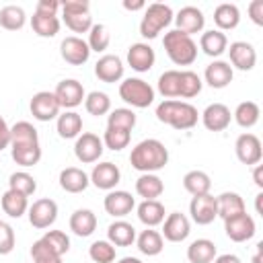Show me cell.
<instances>
[{
	"mask_svg": "<svg viewBox=\"0 0 263 263\" xmlns=\"http://www.w3.org/2000/svg\"><path fill=\"white\" fill-rule=\"evenodd\" d=\"M166 162H168V150L156 138L138 142L129 154V164L140 173H156L164 168Z\"/></svg>",
	"mask_w": 263,
	"mask_h": 263,
	"instance_id": "cell-1",
	"label": "cell"
},
{
	"mask_svg": "<svg viewBox=\"0 0 263 263\" xmlns=\"http://www.w3.org/2000/svg\"><path fill=\"white\" fill-rule=\"evenodd\" d=\"M156 119L160 123H166L175 129H191L195 127L199 113L197 109L187 101H175L166 99L156 107Z\"/></svg>",
	"mask_w": 263,
	"mask_h": 263,
	"instance_id": "cell-2",
	"label": "cell"
},
{
	"mask_svg": "<svg viewBox=\"0 0 263 263\" xmlns=\"http://www.w3.org/2000/svg\"><path fill=\"white\" fill-rule=\"evenodd\" d=\"M162 45H164V51L171 58V62L177 66H191L197 60V43L189 35H185L177 29L164 33Z\"/></svg>",
	"mask_w": 263,
	"mask_h": 263,
	"instance_id": "cell-3",
	"label": "cell"
},
{
	"mask_svg": "<svg viewBox=\"0 0 263 263\" xmlns=\"http://www.w3.org/2000/svg\"><path fill=\"white\" fill-rule=\"evenodd\" d=\"M171 23H173V8L162 2H152L144 8V16L140 21V35L144 39H154Z\"/></svg>",
	"mask_w": 263,
	"mask_h": 263,
	"instance_id": "cell-4",
	"label": "cell"
},
{
	"mask_svg": "<svg viewBox=\"0 0 263 263\" xmlns=\"http://www.w3.org/2000/svg\"><path fill=\"white\" fill-rule=\"evenodd\" d=\"M119 97L136 109H146L154 103V88L142 78H125L119 84Z\"/></svg>",
	"mask_w": 263,
	"mask_h": 263,
	"instance_id": "cell-5",
	"label": "cell"
},
{
	"mask_svg": "<svg viewBox=\"0 0 263 263\" xmlns=\"http://www.w3.org/2000/svg\"><path fill=\"white\" fill-rule=\"evenodd\" d=\"M62 12H64V23L70 31L74 33H88L92 27V16H90V4L84 0H66L60 2Z\"/></svg>",
	"mask_w": 263,
	"mask_h": 263,
	"instance_id": "cell-6",
	"label": "cell"
},
{
	"mask_svg": "<svg viewBox=\"0 0 263 263\" xmlns=\"http://www.w3.org/2000/svg\"><path fill=\"white\" fill-rule=\"evenodd\" d=\"M103 150H105L103 140H101L97 134H92V132H82V134L76 138V142H74V154H76V158H78L82 164L97 162V160L101 158Z\"/></svg>",
	"mask_w": 263,
	"mask_h": 263,
	"instance_id": "cell-7",
	"label": "cell"
},
{
	"mask_svg": "<svg viewBox=\"0 0 263 263\" xmlns=\"http://www.w3.org/2000/svg\"><path fill=\"white\" fill-rule=\"evenodd\" d=\"M27 214H29L31 226L43 230V228H49L55 222V218H58V203L53 199H49V197H41V199H37V201H33L29 205Z\"/></svg>",
	"mask_w": 263,
	"mask_h": 263,
	"instance_id": "cell-8",
	"label": "cell"
},
{
	"mask_svg": "<svg viewBox=\"0 0 263 263\" xmlns=\"http://www.w3.org/2000/svg\"><path fill=\"white\" fill-rule=\"evenodd\" d=\"M29 109H31V115L37 121H51V119H55L60 115V109L62 107H60V103H58V99H55L53 92L39 90V92L33 95Z\"/></svg>",
	"mask_w": 263,
	"mask_h": 263,
	"instance_id": "cell-9",
	"label": "cell"
},
{
	"mask_svg": "<svg viewBox=\"0 0 263 263\" xmlns=\"http://www.w3.org/2000/svg\"><path fill=\"white\" fill-rule=\"evenodd\" d=\"M234 152H236V158L247 164V166H255L261 162V156H263V148H261V140L255 136V134H240L234 142Z\"/></svg>",
	"mask_w": 263,
	"mask_h": 263,
	"instance_id": "cell-10",
	"label": "cell"
},
{
	"mask_svg": "<svg viewBox=\"0 0 263 263\" xmlns=\"http://www.w3.org/2000/svg\"><path fill=\"white\" fill-rule=\"evenodd\" d=\"M224 230H226V236L234 242H245V240H251L257 232V226H255V220L253 216H249L247 212L242 214H236L232 218H226L224 220Z\"/></svg>",
	"mask_w": 263,
	"mask_h": 263,
	"instance_id": "cell-11",
	"label": "cell"
},
{
	"mask_svg": "<svg viewBox=\"0 0 263 263\" xmlns=\"http://www.w3.org/2000/svg\"><path fill=\"white\" fill-rule=\"evenodd\" d=\"M53 95H55L60 107L62 109H68V111H72L74 107H78L84 101V97H86L82 82H78L76 78H66V80L58 82Z\"/></svg>",
	"mask_w": 263,
	"mask_h": 263,
	"instance_id": "cell-12",
	"label": "cell"
},
{
	"mask_svg": "<svg viewBox=\"0 0 263 263\" xmlns=\"http://www.w3.org/2000/svg\"><path fill=\"white\" fill-rule=\"evenodd\" d=\"M189 214L191 220L199 226H208L218 218V205H216V197L205 193V195H195L189 203Z\"/></svg>",
	"mask_w": 263,
	"mask_h": 263,
	"instance_id": "cell-13",
	"label": "cell"
},
{
	"mask_svg": "<svg viewBox=\"0 0 263 263\" xmlns=\"http://www.w3.org/2000/svg\"><path fill=\"white\" fill-rule=\"evenodd\" d=\"M60 55H62L64 62H68L72 66H82V64L88 62L90 49H88V43L82 37L70 35L60 43Z\"/></svg>",
	"mask_w": 263,
	"mask_h": 263,
	"instance_id": "cell-14",
	"label": "cell"
},
{
	"mask_svg": "<svg viewBox=\"0 0 263 263\" xmlns=\"http://www.w3.org/2000/svg\"><path fill=\"white\" fill-rule=\"evenodd\" d=\"M191 232V222L185 214L173 212L162 220V238L168 242H183Z\"/></svg>",
	"mask_w": 263,
	"mask_h": 263,
	"instance_id": "cell-15",
	"label": "cell"
},
{
	"mask_svg": "<svg viewBox=\"0 0 263 263\" xmlns=\"http://www.w3.org/2000/svg\"><path fill=\"white\" fill-rule=\"evenodd\" d=\"M123 70H125V66H123L121 58L119 55H113V53L101 55L97 60V64H95V76L101 82H107V84L119 82L123 78Z\"/></svg>",
	"mask_w": 263,
	"mask_h": 263,
	"instance_id": "cell-16",
	"label": "cell"
},
{
	"mask_svg": "<svg viewBox=\"0 0 263 263\" xmlns=\"http://www.w3.org/2000/svg\"><path fill=\"white\" fill-rule=\"evenodd\" d=\"M88 179H90V183H92L97 189L113 191L115 185L121 181V171H119V166L113 164V162H99V164H95V168L90 171Z\"/></svg>",
	"mask_w": 263,
	"mask_h": 263,
	"instance_id": "cell-17",
	"label": "cell"
},
{
	"mask_svg": "<svg viewBox=\"0 0 263 263\" xmlns=\"http://www.w3.org/2000/svg\"><path fill=\"white\" fill-rule=\"evenodd\" d=\"M173 21L177 25V31H181L189 37L193 33H201L203 25H205V16L197 6H183L177 12V16H173Z\"/></svg>",
	"mask_w": 263,
	"mask_h": 263,
	"instance_id": "cell-18",
	"label": "cell"
},
{
	"mask_svg": "<svg viewBox=\"0 0 263 263\" xmlns=\"http://www.w3.org/2000/svg\"><path fill=\"white\" fill-rule=\"evenodd\" d=\"M232 113L224 103H212L201 113V123L210 132H224L230 125Z\"/></svg>",
	"mask_w": 263,
	"mask_h": 263,
	"instance_id": "cell-19",
	"label": "cell"
},
{
	"mask_svg": "<svg viewBox=\"0 0 263 263\" xmlns=\"http://www.w3.org/2000/svg\"><path fill=\"white\" fill-rule=\"evenodd\" d=\"M103 208L109 216L113 218H123L127 216L134 208H136V199L132 197V193L127 191H121V189H113L105 195V201H103Z\"/></svg>",
	"mask_w": 263,
	"mask_h": 263,
	"instance_id": "cell-20",
	"label": "cell"
},
{
	"mask_svg": "<svg viewBox=\"0 0 263 263\" xmlns=\"http://www.w3.org/2000/svg\"><path fill=\"white\" fill-rule=\"evenodd\" d=\"M228 55H230L232 68L242 70V72L253 70L255 64H257V51H255V47H253L251 43H247V41H234V43H230Z\"/></svg>",
	"mask_w": 263,
	"mask_h": 263,
	"instance_id": "cell-21",
	"label": "cell"
},
{
	"mask_svg": "<svg viewBox=\"0 0 263 263\" xmlns=\"http://www.w3.org/2000/svg\"><path fill=\"white\" fill-rule=\"evenodd\" d=\"M156 62V53L148 43H134L127 49V64L136 72H148Z\"/></svg>",
	"mask_w": 263,
	"mask_h": 263,
	"instance_id": "cell-22",
	"label": "cell"
},
{
	"mask_svg": "<svg viewBox=\"0 0 263 263\" xmlns=\"http://www.w3.org/2000/svg\"><path fill=\"white\" fill-rule=\"evenodd\" d=\"M203 78L205 82L212 86V88H226L232 78H234V72H232V66L224 60H214L212 64L205 66V72H203Z\"/></svg>",
	"mask_w": 263,
	"mask_h": 263,
	"instance_id": "cell-23",
	"label": "cell"
},
{
	"mask_svg": "<svg viewBox=\"0 0 263 263\" xmlns=\"http://www.w3.org/2000/svg\"><path fill=\"white\" fill-rule=\"evenodd\" d=\"M88 175L78 166H66L60 171V187L66 193H82L88 187Z\"/></svg>",
	"mask_w": 263,
	"mask_h": 263,
	"instance_id": "cell-24",
	"label": "cell"
},
{
	"mask_svg": "<svg viewBox=\"0 0 263 263\" xmlns=\"http://www.w3.org/2000/svg\"><path fill=\"white\" fill-rule=\"evenodd\" d=\"M199 47H201V51L205 55L218 58V55H222L228 49V37L222 31H218V29L203 31L201 37H199Z\"/></svg>",
	"mask_w": 263,
	"mask_h": 263,
	"instance_id": "cell-25",
	"label": "cell"
},
{
	"mask_svg": "<svg viewBox=\"0 0 263 263\" xmlns=\"http://www.w3.org/2000/svg\"><path fill=\"white\" fill-rule=\"evenodd\" d=\"M136 228L125 220H115L107 228V240L113 247H129L136 242Z\"/></svg>",
	"mask_w": 263,
	"mask_h": 263,
	"instance_id": "cell-26",
	"label": "cell"
},
{
	"mask_svg": "<svg viewBox=\"0 0 263 263\" xmlns=\"http://www.w3.org/2000/svg\"><path fill=\"white\" fill-rule=\"evenodd\" d=\"M70 230L76 234V236H90L95 230H97V216L92 210H86V208H80L76 212H72L70 216Z\"/></svg>",
	"mask_w": 263,
	"mask_h": 263,
	"instance_id": "cell-27",
	"label": "cell"
},
{
	"mask_svg": "<svg viewBox=\"0 0 263 263\" xmlns=\"http://www.w3.org/2000/svg\"><path fill=\"white\" fill-rule=\"evenodd\" d=\"M214 23L218 27V31H232L238 27L240 23V10L236 4H230V2H224V4H218L216 10H214Z\"/></svg>",
	"mask_w": 263,
	"mask_h": 263,
	"instance_id": "cell-28",
	"label": "cell"
},
{
	"mask_svg": "<svg viewBox=\"0 0 263 263\" xmlns=\"http://www.w3.org/2000/svg\"><path fill=\"white\" fill-rule=\"evenodd\" d=\"M216 205H218V216H220L222 220L247 212V210H245V199H242L236 191H224V193H220V195L216 197Z\"/></svg>",
	"mask_w": 263,
	"mask_h": 263,
	"instance_id": "cell-29",
	"label": "cell"
},
{
	"mask_svg": "<svg viewBox=\"0 0 263 263\" xmlns=\"http://www.w3.org/2000/svg\"><path fill=\"white\" fill-rule=\"evenodd\" d=\"M138 220L146 228H154L164 220V205L158 199H144L138 205Z\"/></svg>",
	"mask_w": 263,
	"mask_h": 263,
	"instance_id": "cell-30",
	"label": "cell"
},
{
	"mask_svg": "<svg viewBox=\"0 0 263 263\" xmlns=\"http://www.w3.org/2000/svg\"><path fill=\"white\" fill-rule=\"evenodd\" d=\"M136 245H138V251L142 255H148V257H156L160 255V251L164 249V238L158 230L154 228H146L142 230L138 236H136Z\"/></svg>",
	"mask_w": 263,
	"mask_h": 263,
	"instance_id": "cell-31",
	"label": "cell"
},
{
	"mask_svg": "<svg viewBox=\"0 0 263 263\" xmlns=\"http://www.w3.org/2000/svg\"><path fill=\"white\" fill-rule=\"evenodd\" d=\"M164 191V183L154 173H142L136 181V193L144 199H158Z\"/></svg>",
	"mask_w": 263,
	"mask_h": 263,
	"instance_id": "cell-32",
	"label": "cell"
},
{
	"mask_svg": "<svg viewBox=\"0 0 263 263\" xmlns=\"http://www.w3.org/2000/svg\"><path fill=\"white\" fill-rule=\"evenodd\" d=\"M216 255H218L216 245L210 238H197L187 247L189 263H212L216 259Z\"/></svg>",
	"mask_w": 263,
	"mask_h": 263,
	"instance_id": "cell-33",
	"label": "cell"
},
{
	"mask_svg": "<svg viewBox=\"0 0 263 263\" xmlns=\"http://www.w3.org/2000/svg\"><path fill=\"white\" fill-rule=\"evenodd\" d=\"M55 129L60 134V138H64V140L78 138L82 134V117L76 111H64L62 115H58Z\"/></svg>",
	"mask_w": 263,
	"mask_h": 263,
	"instance_id": "cell-34",
	"label": "cell"
},
{
	"mask_svg": "<svg viewBox=\"0 0 263 263\" xmlns=\"http://www.w3.org/2000/svg\"><path fill=\"white\" fill-rule=\"evenodd\" d=\"M39 144V134L33 123L29 121H16L10 127V146H31Z\"/></svg>",
	"mask_w": 263,
	"mask_h": 263,
	"instance_id": "cell-35",
	"label": "cell"
},
{
	"mask_svg": "<svg viewBox=\"0 0 263 263\" xmlns=\"http://www.w3.org/2000/svg\"><path fill=\"white\" fill-rule=\"evenodd\" d=\"M183 187L187 193H191L193 197L195 195H205L210 193V187H212V181H210V175L205 171H189L185 173L183 177Z\"/></svg>",
	"mask_w": 263,
	"mask_h": 263,
	"instance_id": "cell-36",
	"label": "cell"
},
{
	"mask_svg": "<svg viewBox=\"0 0 263 263\" xmlns=\"http://www.w3.org/2000/svg\"><path fill=\"white\" fill-rule=\"evenodd\" d=\"M0 205H2V212L8 214L10 218H21L23 214H27L29 210V201L25 195L8 189L2 193V199H0Z\"/></svg>",
	"mask_w": 263,
	"mask_h": 263,
	"instance_id": "cell-37",
	"label": "cell"
},
{
	"mask_svg": "<svg viewBox=\"0 0 263 263\" xmlns=\"http://www.w3.org/2000/svg\"><path fill=\"white\" fill-rule=\"evenodd\" d=\"M259 115H261V109H259V105L255 101H242V103H238L236 109H234V113H232L234 121L240 127H245V129L257 125Z\"/></svg>",
	"mask_w": 263,
	"mask_h": 263,
	"instance_id": "cell-38",
	"label": "cell"
},
{
	"mask_svg": "<svg viewBox=\"0 0 263 263\" xmlns=\"http://www.w3.org/2000/svg\"><path fill=\"white\" fill-rule=\"evenodd\" d=\"M27 23V14L21 6L16 4H8L4 8H0V27L6 31H18L23 29Z\"/></svg>",
	"mask_w": 263,
	"mask_h": 263,
	"instance_id": "cell-39",
	"label": "cell"
},
{
	"mask_svg": "<svg viewBox=\"0 0 263 263\" xmlns=\"http://www.w3.org/2000/svg\"><path fill=\"white\" fill-rule=\"evenodd\" d=\"M31 27L39 37H55L60 31V18L53 14H39L33 12L31 16Z\"/></svg>",
	"mask_w": 263,
	"mask_h": 263,
	"instance_id": "cell-40",
	"label": "cell"
},
{
	"mask_svg": "<svg viewBox=\"0 0 263 263\" xmlns=\"http://www.w3.org/2000/svg\"><path fill=\"white\" fill-rule=\"evenodd\" d=\"M10 156L16 164L21 166H35L41 160V146L31 144V146H10Z\"/></svg>",
	"mask_w": 263,
	"mask_h": 263,
	"instance_id": "cell-41",
	"label": "cell"
},
{
	"mask_svg": "<svg viewBox=\"0 0 263 263\" xmlns=\"http://www.w3.org/2000/svg\"><path fill=\"white\" fill-rule=\"evenodd\" d=\"M8 189H12V191H16V193H21L25 197H29V195H33L37 191V181L27 171H16V173H12L8 177Z\"/></svg>",
	"mask_w": 263,
	"mask_h": 263,
	"instance_id": "cell-42",
	"label": "cell"
},
{
	"mask_svg": "<svg viewBox=\"0 0 263 263\" xmlns=\"http://www.w3.org/2000/svg\"><path fill=\"white\" fill-rule=\"evenodd\" d=\"M181 90V70H166L158 78V92L164 99H175L179 97Z\"/></svg>",
	"mask_w": 263,
	"mask_h": 263,
	"instance_id": "cell-43",
	"label": "cell"
},
{
	"mask_svg": "<svg viewBox=\"0 0 263 263\" xmlns=\"http://www.w3.org/2000/svg\"><path fill=\"white\" fill-rule=\"evenodd\" d=\"M84 109H86L90 115H95V117L107 115V113L111 111V99H109L107 92L92 90V92H88V95L84 97Z\"/></svg>",
	"mask_w": 263,
	"mask_h": 263,
	"instance_id": "cell-44",
	"label": "cell"
},
{
	"mask_svg": "<svg viewBox=\"0 0 263 263\" xmlns=\"http://www.w3.org/2000/svg\"><path fill=\"white\" fill-rule=\"evenodd\" d=\"M107 127H117V129H127L132 132L136 127V113L127 107H119L113 109L107 115Z\"/></svg>",
	"mask_w": 263,
	"mask_h": 263,
	"instance_id": "cell-45",
	"label": "cell"
},
{
	"mask_svg": "<svg viewBox=\"0 0 263 263\" xmlns=\"http://www.w3.org/2000/svg\"><path fill=\"white\" fill-rule=\"evenodd\" d=\"M88 49L90 51H97V53H101V51H105L107 47H109V43H111V33H109V29L105 27V25H92L90 27V31H88Z\"/></svg>",
	"mask_w": 263,
	"mask_h": 263,
	"instance_id": "cell-46",
	"label": "cell"
},
{
	"mask_svg": "<svg viewBox=\"0 0 263 263\" xmlns=\"http://www.w3.org/2000/svg\"><path fill=\"white\" fill-rule=\"evenodd\" d=\"M201 78L193 72V70H181V90H179V97L181 99H193L201 92Z\"/></svg>",
	"mask_w": 263,
	"mask_h": 263,
	"instance_id": "cell-47",
	"label": "cell"
},
{
	"mask_svg": "<svg viewBox=\"0 0 263 263\" xmlns=\"http://www.w3.org/2000/svg\"><path fill=\"white\" fill-rule=\"evenodd\" d=\"M129 140H132V132H127V129H117V127H107V129H105V136H103V144H105L109 150H115V152L127 148Z\"/></svg>",
	"mask_w": 263,
	"mask_h": 263,
	"instance_id": "cell-48",
	"label": "cell"
},
{
	"mask_svg": "<svg viewBox=\"0 0 263 263\" xmlns=\"http://www.w3.org/2000/svg\"><path fill=\"white\" fill-rule=\"evenodd\" d=\"M31 259L33 263H62V257L43 240H35L33 247H31Z\"/></svg>",
	"mask_w": 263,
	"mask_h": 263,
	"instance_id": "cell-49",
	"label": "cell"
},
{
	"mask_svg": "<svg viewBox=\"0 0 263 263\" xmlns=\"http://www.w3.org/2000/svg\"><path fill=\"white\" fill-rule=\"evenodd\" d=\"M88 257L95 263H113L115 261V247L109 240H95L88 247Z\"/></svg>",
	"mask_w": 263,
	"mask_h": 263,
	"instance_id": "cell-50",
	"label": "cell"
},
{
	"mask_svg": "<svg viewBox=\"0 0 263 263\" xmlns=\"http://www.w3.org/2000/svg\"><path fill=\"white\" fill-rule=\"evenodd\" d=\"M41 238H43L60 257H64V255L70 251V238H68V234L62 232V230H47Z\"/></svg>",
	"mask_w": 263,
	"mask_h": 263,
	"instance_id": "cell-51",
	"label": "cell"
},
{
	"mask_svg": "<svg viewBox=\"0 0 263 263\" xmlns=\"http://www.w3.org/2000/svg\"><path fill=\"white\" fill-rule=\"evenodd\" d=\"M14 245H16V236H14L12 226L6 224V222H2V224H0V255L12 253Z\"/></svg>",
	"mask_w": 263,
	"mask_h": 263,
	"instance_id": "cell-52",
	"label": "cell"
},
{
	"mask_svg": "<svg viewBox=\"0 0 263 263\" xmlns=\"http://www.w3.org/2000/svg\"><path fill=\"white\" fill-rule=\"evenodd\" d=\"M60 8H62V4L58 0H39L37 6H35V12H39V14H53L55 16V12Z\"/></svg>",
	"mask_w": 263,
	"mask_h": 263,
	"instance_id": "cell-53",
	"label": "cell"
},
{
	"mask_svg": "<svg viewBox=\"0 0 263 263\" xmlns=\"http://www.w3.org/2000/svg\"><path fill=\"white\" fill-rule=\"evenodd\" d=\"M249 16L255 25H263V0H253L249 4Z\"/></svg>",
	"mask_w": 263,
	"mask_h": 263,
	"instance_id": "cell-54",
	"label": "cell"
},
{
	"mask_svg": "<svg viewBox=\"0 0 263 263\" xmlns=\"http://www.w3.org/2000/svg\"><path fill=\"white\" fill-rule=\"evenodd\" d=\"M10 146V127L6 123V119L0 115V150Z\"/></svg>",
	"mask_w": 263,
	"mask_h": 263,
	"instance_id": "cell-55",
	"label": "cell"
},
{
	"mask_svg": "<svg viewBox=\"0 0 263 263\" xmlns=\"http://www.w3.org/2000/svg\"><path fill=\"white\" fill-rule=\"evenodd\" d=\"M123 8H125V10L136 12V10L146 8V2H144V0H123Z\"/></svg>",
	"mask_w": 263,
	"mask_h": 263,
	"instance_id": "cell-56",
	"label": "cell"
},
{
	"mask_svg": "<svg viewBox=\"0 0 263 263\" xmlns=\"http://www.w3.org/2000/svg\"><path fill=\"white\" fill-rule=\"evenodd\" d=\"M212 263H242V261L232 253H224V255H216V259Z\"/></svg>",
	"mask_w": 263,
	"mask_h": 263,
	"instance_id": "cell-57",
	"label": "cell"
},
{
	"mask_svg": "<svg viewBox=\"0 0 263 263\" xmlns=\"http://www.w3.org/2000/svg\"><path fill=\"white\" fill-rule=\"evenodd\" d=\"M253 181L259 189H263V166L261 164H255V171H253Z\"/></svg>",
	"mask_w": 263,
	"mask_h": 263,
	"instance_id": "cell-58",
	"label": "cell"
},
{
	"mask_svg": "<svg viewBox=\"0 0 263 263\" xmlns=\"http://www.w3.org/2000/svg\"><path fill=\"white\" fill-rule=\"evenodd\" d=\"M253 263H263V242L257 245V253L253 257Z\"/></svg>",
	"mask_w": 263,
	"mask_h": 263,
	"instance_id": "cell-59",
	"label": "cell"
},
{
	"mask_svg": "<svg viewBox=\"0 0 263 263\" xmlns=\"http://www.w3.org/2000/svg\"><path fill=\"white\" fill-rule=\"evenodd\" d=\"M117 263H142L138 257H123V259H119Z\"/></svg>",
	"mask_w": 263,
	"mask_h": 263,
	"instance_id": "cell-60",
	"label": "cell"
},
{
	"mask_svg": "<svg viewBox=\"0 0 263 263\" xmlns=\"http://www.w3.org/2000/svg\"><path fill=\"white\" fill-rule=\"evenodd\" d=\"M261 199H263V193L257 195V201H255V208H257V214H261Z\"/></svg>",
	"mask_w": 263,
	"mask_h": 263,
	"instance_id": "cell-61",
	"label": "cell"
},
{
	"mask_svg": "<svg viewBox=\"0 0 263 263\" xmlns=\"http://www.w3.org/2000/svg\"><path fill=\"white\" fill-rule=\"evenodd\" d=\"M0 224H2V220H0Z\"/></svg>",
	"mask_w": 263,
	"mask_h": 263,
	"instance_id": "cell-62",
	"label": "cell"
}]
</instances>
